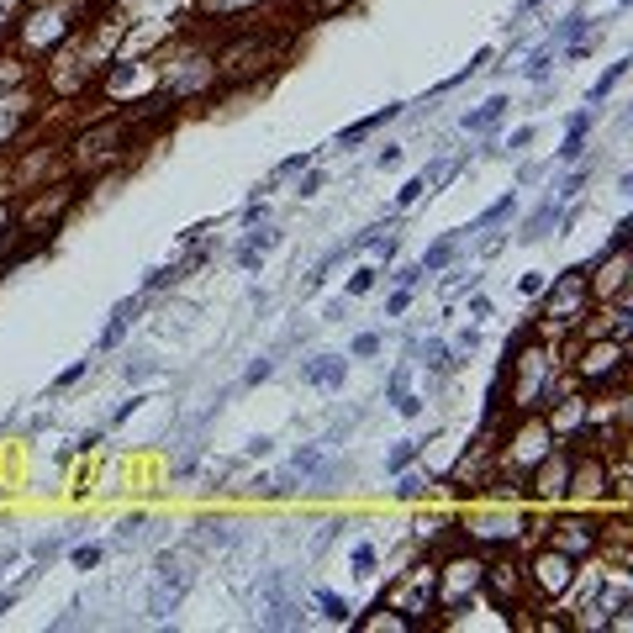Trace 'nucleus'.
<instances>
[{"label": "nucleus", "instance_id": "obj_40", "mask_svg": "<svg viewBox=\"0 0 633 633\" xmlns=\"http://www.w3.org/2000/svg\"><path fill=\"white\" fill-rule=\"evenodd\" d=\"M385 164H401V148H396V143H385V148H380V169H385Z\"/></svg>", "mask_w": 633, "mask_h": 633}, {"label": "nucleus", "instance_id": "obj_10", "mask_svg": "<svg viewBox=\"0 0 633 633\" xmlns=\"http://www.w3.org/2000/svg\"><path fill=\"white\" fill-rule=\"evenodd\" d=\"M138 312H143V295H127V301H116V312H111V328L101 333V348H116L122 343V333L138 322Z\"/></svg>", "mask_w": 633, "mask_h": 633}, {"label": "nucleus", "instance_id": "obj_6", "mask_svg": "<svg viewBox=\"0 0 633 633\" xmlns=\"http://www.w3.org/2000/svg\"><path fill=\"white\" fill-rule=\"evenodd\" d=\"M396 116H401V106H380V111H370V116H359V122H354V127H343V132H338V138H333V148H343V153H348V148H354V143H365V138H370V132H380L385 122H396Z\"/></svg>", "mask_w": 633, "mask_h": 633}, {"label": "nucleus", "instance_id": "obj_7", "mask_svg": "<svg viewBox=\"0 0 633 633\" xmlns=\"http://www.w3.org/2000/svg\"><path fill=\"white\" fill-rule=\"evenodd\" d=\"M570 460H575V454L544 460V465H538V475H533V491L538 496H564V491H570Z\"/></svg>", "mask_w": 633, "mask_h": 633}, {"label": "nucleus", "instance_id": "obj_17", "mask_svg": "<svg viewBox=\"0 0 633 633\" xmlns=\"http://www.w3.org/2000/svg\"><path fill=\"white\" fill-rule=\"evenodd\" d=\"M417 454H422V443H417V438H407V443H396V449L385 454V470H390V475H401V470H407V465L417 460Z\"/></svg>", "mask_w": 633, "mask_h": 633}, {"label": "nucleus", "instance_id": "obj_16", "mask_svg": "<svg viewBox=\"0 0 633 633\" xmlns=\"http://www.w3.org/2000/svg\"><path fill=\"white\" fill-rule=\"evenodd\" d=\"M69 559H74V570H101V559H106V544H74L69 549Z\"/></svg>", "mask_w": 633, "mask_h": 633}, {"label": "nucleus", "instance_id": "obj_31", "mask_svg": "<svg viewBox=\"0 0 633 633\" xmlns=\"http://www.w3.org/2000/svg\"><path fill=\"white\" fill-rule=\"evenodd\" d=\"M422 491H427V480H417V475H407V480L396 486V496H401V502H417Z\"/></svg>", "mask_w": 633, "mask_h": 633}, {"label": "nucleus", "instance_id": "obj_26", "mask_svg": "<svg viewBox=\"0 0 633 633\" xmlns=\"http://www.w3.org/2000/svg\"><path fill=\"white\" fill-rule=\"evenodd\" d=\"M370 354H380V333H359L354 338V359H370Z\"/></svg>", "mask_w": 633, "mask_h": 633}, {"label": "nucleus", "instance_id": "obj_32", "mask_svg": "<svg viewBox=\"0 0 633 633\" xmlns=\"http://www.w3.org/2000/svg\"><path fill=\"white\" fill-rule=\"evenodd\" d=\"M85 370H90V359H79V365H69V370H64V375H59V380H53V390H64V385H74V380H79V375H85Z\"/></svg>", "mask_w": 633, "mask_h": 633}, {"label": "nucleus", "instance_id": "obj_38", "mask_svg": "<svg viewBox=\"0 0 633 633\" xmlns=\"http://www.w3.org/2000/svg\"><path fill=\"white\" fill-rule=\"evenodd\" d=\"M470 317H475V322L491 317V301H486V295H470Z\"/></svg>", "mask_w": 633, "mask_h": 633}, {"label": "nucleus", "instance_id": "obj_34", "mask_svg": "<svg viewBox=\"0 0 633 633\" xmlns=\"http://www.w3.org/2000/svg\"><path fill=\"white\" fill-rule=\"evenodd\" d=\"M533 143V127H517V132H512V138H507V153H522V148H528Z\"/></svg>", "mask_w": 633, "mask_h": 633}, {"label": "nucleus", "instance_id": "obj_2", "mask_svg": "<svg viewBox=\"0 0 633 633\" xmlns=\"http://www.w3.org/2000/svg\"><path fill=\"white\" fill-rule=\"evenodd\" d=\"M480 575H486V559L480 554H454L443 570H433V591H438V602L443 607H465L470 597L480 591Z\"/></svg>", "mask_w": 633, "mask_h": 633}, {"label": "nucleus", "instance_id": "obj_23", "mask_svg": "<svg viewBox=\"0 0 633 633\" xmlns=\"http://www.w3.org/2000/svg\"><path fill=\"white\" fill-rule=\"evenodd\" d=\"M375 564H380L375 544H359V549H354V575H365V581H370V575H375Z\"/></svg>", "mask_w": 633, "mask_h": 633}, {"label": "nucleus", "instance_id": "obj_18", "mask_svg": "<svg viewBox=\"0 0 633 633\" xmlns=\"http://www.w3.org/2000/svg\"><path fill=\"white\" fill-rule=\"evenodd\" d=\"M317 607H322V617H328V623H348V602L343 597H333V591H317Z\"/></svg>", "mask_w": 633, "mask_h": 633}, {"label": "nucleus", "instance_id": "obj_13", "mask_svg": "<svg viewBox=\"0 0 633 633\" xmlns=\"http://www.w3.org/2000/svg\"><path fill=\"white\" fill-rule=\"evenodd\" d=\"M502 116H507V96H491L480 111H470V116H465V132H491Z\"/></svg>", "mask_w": 633, "mask_h": 633}, {"label": "nucleus", "instance_id": "obj_14", "mask_svg": "<svg viewBox=\"0 0 633 633\" xmlns=\"http://www.w3.org/2000/svg\"><path fill=\"white\" fill-rule=\"evenodd\" d=\"M549 222H559V201H554V196H549L544 206L533 211V222L522 227V243H538V238H549Z\"/></svg>", "mask_w": 633, "mask_h": 633}, {"label": "nucleus", "instance_id": "obj_20", "mask_svg": "<svg viewBox=\"0 0 633 633\" xmlns=\"http://www.w3.org/2000/svg\"><path fill=\"white\" fill-rule=\"evenodd\" d=\"M201 538H206V544H217V549H227V544H238V533H233V522H201Z\"/></svg>", "mask_w": 633, "mask_h": 633}, {"label": "nucleus", "instance_id": "obj_21", "mask_svg": "<svg viewBox=\"0 0 633 633\" xmlns=\"http://www.w3.org/2000/svg\"><path fill=\"white\" fill-rule=\"evenodd\" d=\"M312 148H301V153H290V158H280V164H275V174H269V180H280V174H301V169H312Z\"/></svg>", "mask_w": 633, "mask_h": 633}, {"label": "nucleus", "instance_id": "obj_25", "mask_svg": "<svg viewBox=\"0 0 633 633\" xmlns=\"http://www.w3.org/2000/svg\"><path fill=\"white\" fill-rule=\"evenodd\" d=\"M375 275H380V269H359V275L348 280V290H343V295H370V290H375Z\"/></svg>", "mask_w": 633, "mask_h": 633}, {"label": "nucleus", "instance_id": "obj_36", "mask_svg": "<svg viewBox=\"0 0 633 633\" xmlns=\"http://www.w3.org/2000/svg\"><path fill=\"white\" fill-rule=\"evenodd\" d=\"M101 433H106V427H90V433H79V443H74V454H90V449H96V443H101Z\"/></svg>", "mask_w": 633, "mask_h": 633}, {"label": "nucleus", "instance_id": "obj_28", "mask_svg": "<svg viewBox=\"0 0 633 633\" xmlns=\"http://www.w3.org/2000/svg\"><path fill=\"white\" fill-rule=\"evenodd\" d=\"M280 243V227H264V233H248V248L253 253H264V248H275Z\"/></svg>", "mask_w": 633, "mask_h": 633}, {"label": "nucleus", "instance_id": "obj_12", "mask_svg": "<svg viewBox=\"0 0 633 633\" xmlns=\"http://www.w3.org/2000/svg\"><path fill=\"white\" fill-rule=\"evenodd\" d=\"M454 253H460V233H443V238H438V243H433V248H427V253H422V264H417V269H422V275H438V269H443V264H449V259H454Z\"/></svg>", "mask_w": 633, "mask_h": 633}, {"label": "nucleus", "instance_id": "obj_1", "mask_svg": "<svg viewBox=\"0 0 633 633\" xmlns=\"http://www.w3.org/2000/svg\"><path fill=\"white\" fill-rule=\"evenodd\" d=\"M191 581H196V559H191V554H158V564H153V586H148V612L164 623V617L185 602Z\"/></svg>", "mask_w": 633, "mask_h": 633}, {"label": "nucleus", "instance_id": "obj_4", "mask_svg": "<svg viewBox=\"0 0 633 633\" xmlns=\"http://www.w3.org/2000/svg\"><path fill=\"white\" fill-rule=\"evenodd\" d=\"M480 586H491V602H496V607H512V602H517V591H522V564H517V559H496V564H486Z\"/></svg>", "mask_w": 633, "mask_h": 633}, {"label": "nucleus", "instance_id": "obj_27", "mask_svg": "<svg viewBox=\"0 0 633 633\" xmlns=\"http://www.w3.org/2000/svg\"><path fill=\"white\" fill-rule=\"evenodd\" d=\"M390 407H396L401 417H422V396H412V390H401V396L390 401Z\"/></svg>", "mask_w": 633, "mask_h": 633}, {"label": "nucleus", "instance_id": "obj_35", "mask_svg": "<svg viewBox=\"0 0 633 633\" xmlns=\"http://www.w3.org/2000/svg\"><path fill=\"white\" fill-rule=\"evenodd\" d=\"M269 443H275V438H264V433H259V438H248V443H243V454H248V460H264Z\"/></svg>", "mask_w": 633, "mask_h": 633}, {"label": "nucleus", "instance_id": "obj_43", "mask_svg": "<svg viewBox=\"0 0 633 633\" xmlns=\"http://www.w3.org/2000/svg\"><path fill=\"white\" fill-rule=\"evenodd\" d=\"M6 222H11V211H6V206H0V227H6Z\"/></svg>", "mask_w": 633, "mask_h": 633}, {"label": "nucleus", "instance_id": "obj_15", "mask_svg": "<svg viewBox=\"0 0 633 633\" xmlns=\"http://www.w3.org/2000/svg\"><path fill=\"white\" fill-rule=\"evenodd\" d=\"M512 211H517V196H502V201H496V206H486V211H480V217L475 222H470V227H460V233H480V227H496V222H507L512 217Z\"/></svg>", "mask_w": 633, "mask_h": 633}, {"label": "nucleus", "instance_id": "obj_30", "mask_svg": "<svg viewBox=\"0 0 633 633\" xmlns=\"http://www.w3.org/2000/svg\"><path fill=\"white\" fill-rule=\"evenodd\" d=\"M407 380H412V375H407V365H396V370H390V385H385V401H396V396H401V390H407Z\"/></svg>", "mask_w": 633, "mask_h": 633}, {"label": "nucleus", "instance_id": "obj_41", "mask_svg": "<svg viewBox=\"0 0 633 633\" xmlns=\"http://www.w3.org/2000/svg\"><path fill=\"white\" fill-rule=\"evenodd\" d=\"M317 191H322V174L312 169V174H306V180H301V196H317Z\"/></svg>", "mask_w": 633, "mask_h": 633}, {"label": "nucleus", "instance_id": "obj_29", "mask_svg": "<svg viewBox=\"0 0 633 633\" xmlns=\"http://www.w3.org/2000/svg\"><path fill=\"white\" fill-rule=\"evenodd\" d=\"M269 375H275V359H253L248 375H243V385H259V380H269Z\"/></svg>", "mask_w": 633, "mask_h": 633}, {"label": "nucleus", "instance_id": "obj_37", "mask_svg": "<svg viewBox=\"0 0 633 633\" xmlns=\"http://www.w3.org/2000/svg\"><path fill=\"white\" fill-rule=\"evenodd\" d=\"M264 222V201H248L243 206V227H259Z\"/></svg>", "mask_w": 633, "mask_h": 633}, {"label": "nucleus", "instance_id": "obj_44", "mask_svg": "<svg viewBox=\"0 0 633 633\" xmlns=\"http://www.w3.org/2000/svg\"><path fill=\"white\" fill-rule=\"evenodd\" d=\"M533 6H538V0H522V11H533Z\"/></svg>", "mask_w": 633, "mask_h": 633}, {"label": "nucleus", "instance_id": "obj_22", "mask_svg": "<svg viewBox=\"0 0 633 633\" xmlns=\"http://www.w3.org/2000/svg\"><path fill=\"white\" fill-rule=\"evenodd\" d=\"M422 196H427V185H422V174H417V180H407V185H401V191H396V211L417 206V201H422Z\"/></svg>", "mask_w": 633, "mask_h": 633}, {"label": "nucleus", "instance_id": "obj_42", "mask_svg": "<svg viewBox=\"0 0 633 633\" xmlns=\"http://www.w3.org/2000/svg\"><path fill=\"white\" fill-rule=\"evenodd\" d=\"M544 290V275H522V295H538Z\"/></svg>", "mask_w": 633, "mask_h": 633}, {"label": "nucleus", "instance_id": "obj_5", "mask_svg": "<svg viewBox=\"0 0 633 633\" xmlns=\"http://www.w3.org/2000/svg\"><path fill=\"white\" fill-rule=\"evenodd\" d=\"M623 359H628V343H597V348H586V365L581 375H591V380H607V375H623Z\"/></svg>", "mask_w": 633, "mask_h": 633}, {"label": "nucleus", "instance_id": "obj_24", "mask_svg": "<svg viewBox=\"0 0 633 633\" xmlns=\"http://www.w3.org/2000/svg\"><path fill=\"white\" fill-rule=\"evenodd\" d=\"M32 575H37V570H26V575H21V581H16V586H11V591H6V597H0V617H6V612H11V607H16V602H21V591H26V586H32Z\"/></svg>", "mask_w": 633, "mask_h": 633}, {"label": "nucleus", "instance_id": "obj_11", "mask_svg": "<svg viewBox=\"0 0 633 633\" xmlns=\"http://www.w3.org/2000/svg\"><path fill=\"white\" fill-rule=\"evenodd\" d=\"M623 74H628V59H617V64H607V74H602V79H597V85H591V90H586V106H591V111H597V106H602V101H607V96H612V90H617V85H623Z\"/></svg>", "mask_w": 633, "mask_h": 633}, {"label": "nucleus", "instance_id": "obj_9", "mask_svg": "<svg viewBox=\"0 0 633 633\" xmlns=\"http://www.w3.org/2000/svg\"><path fill=\"white\" fill-rule=\"evenodd\" d=\"M591 122H597V111H575L570 116V132H564V148H559V164H575V158L586 153V132H591Z\"/></svg>", "mask_w": 633, "mask_h": 633}, {"label": "nucleus", "instance_id": "obj_19", "mask_svg": "<svg viewBox=\"0 0 633 633\" xmlns=\"http://www.w3.org/2000/svg\"><path fill=\"white\" fill-rule=\"evenodd\" d=\"M554 43H549V48H538L533 53V59H528V69H522V79H533V85H544V79H549V59H554Z\"/></svg>", "mask_w": 633, "mask_h": 633}, {"label": "nucleus", "instance_id": "obj_33", "mask_svg": "<svg viewBox=\"0 0 633 633\" xmlns=\"http://www.w3.org/2000/svg\"><path fill=\"white\" fill-rule=\"evenodd\" d=\"M407 306H412V285H401V290H396V295H390V301H385V312L396 317V312H407Z\"/></svg>", "mask_w": 633, "mask_h": 633}, {"label": "nucleus", "instance_id": "obj_3", "mask_svg": "<svg viewBox=\"0 0 633 633\" xmlns=\"http://www.w3.org/2000/svg\"><path fill=\"white\" fill-rule=\"evenodd\" d=\"M528 575H533L538 597H564V591L575 586V559H570V549H554V544H549L544 554L528 564Z\"/></svg>", "mask_w": 633, "mask_h": 633}, {"label": "nucleus", "instance_id": "obj_8", "mask_svg": "<svg viewBox=\"0 0 633 633\" xmlns=\"http://www.w3.org/2000/svg\"><path fill=\"white\" fill-rule=\"evenodd\" d=\"M343 359L338 354H317V359H306V365H301V380L306 385H322V390H338L343 385Z\"/></svg>", "mask_w": 633, "mask_h": 633}, {"label": "nucleus", "instance_id": "obj_39", "mask_svg": "<svg viewBox=\"0 0 633 633\" xmlns=\"http://www.w3.org/2000/svg\"><path fill=\"white\" fill-rule=\"evenodd\" d=\"M417 280H422V269H417V264H407V269H396V285H417Z\"/></svg>", "mask_w": 633, "mask_h": 633}]
</instances>
